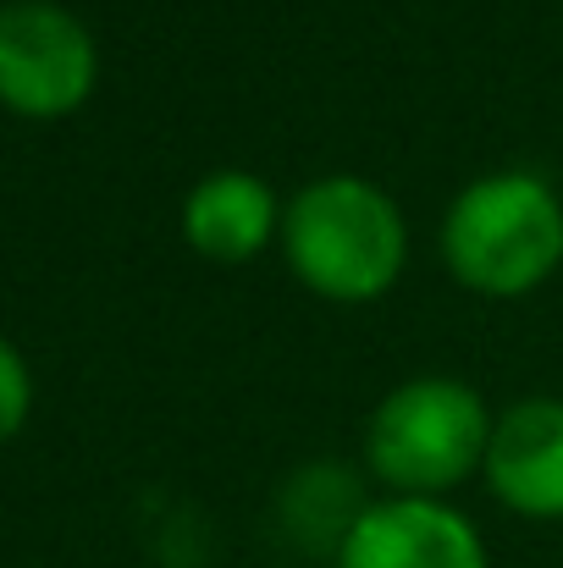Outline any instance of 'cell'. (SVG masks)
I'll return each mask as SVG.
<instances>
[{
    "mask_svg": "<svg viewBox=\"0 0 563 568\" xmlns=\"http://www.w3.org/2000/svg\"><path fill=\"white\" fill-rule=\"evenodd\" d=\"M188 243L215 260V265H243L254 260L271 237H282V215L271 189L254 172H210L199 178L183 204Z\"/></svg>",
    "mask_w": 563,
    "mask_h": 568,
    "instance_id": "cell-7",
    "label": "cell"
},
{
    "mask_svg": "<svg viewBox=\"0 0 563 568\" xmlns=\"http://www.w3.org/2000/svg\"><path fill=\"white\" fill-rule=\"evenodd\" d=\"M338 568H486L475 525L431 497L371 503L338 547Z\"/></svg>",
    "mask_w": 563,
    "mask_h": 568,
    "instance_id": "cell-5",
    "label": "cell"
},
{
    "mask_svg": "<svg viewBox=\"0 0 563 568\" xmlns=\"http://www.w3.org/2000/svg\"><path fill=\"white\" fill-rule=\"evenodd\" d=\"M492 414L475 386L448 376H420L392 386L371 414L365 453L381 486L398 497H442L486 464Z\"/></svg>",
    "mask_w": 563,
    "mask_h": 568,
    "instance_id": "cell-3",
    "label": "cell"
},
{
    "mask_svg": "<svg viewBox=\"0 0 563 568\" xmlns=\"http://www.w3.org/2000/svg\"><path fill=\"white\" fill-rule=\"evenodd\" d=\"M94 33L56 0L0 6V105L17 116H67L94 94Z\"/></svg>",
    "mask_w": 563,
    "mask_h": 568,
    "instance_id": "cell-4",
    "label": "cell"
},
{
    "mask_svg": "<svg viewBox=\"0 0 563 568\" xmlns=\"http://www.w3.org/2000/svg\"><path fill=\"white\" fill-rule=\"evenodd\" d=\"M282 254L310 293L371 304L403 276L409 226L386 189L365 178H321L282 210Z\"/></svg>",
    "mask_w": 563,
    "mask_h": 568,
    "instance_id": "cell-1",
    "label": "cell"
},
{
    "mask_svg": "<svg viewBox=\"0 0 563 568\" xmlns=\"http://www.w3.org/2000/svg\"><path fill=\"white\" fill-rule=\"evenodd\" d=\"M448 271L486 298H520L563 265V204L536 172H492L442 221Z\"/></svg>",
    "mask_w": 563,
    "mask_h": 568,
    "instance_id": "cell-2",
    "label": "cell"
},
{
    "mask_svg": "<svg viewBox=\"0 0 563 568\" xmlns=\"http://www.w3.org/2000/svg\"><path fill=\"white\" fill-rule=\"evenodd\" d=\"M28 403H33V381H28V365L11 343H0V447L22 430L28 419Z\"/></svg>",
    "mask_w": 563,
    "mask_h": 568,
    "instance_id": "cell-8",
    "label": "cell"
},
{
    "mask_svg": "<svg viewBox=\"0 0 563 568\" xmlns=\"http://www.w3.org/2000/svg\"><path fill=\"white\" fill-rule=\"evenodd\" d=\"M481 469L509 514L563 519V397H525L503 408Z\"/></svg>",
    "mask_w": 563,
    "mask_h": 568,
    "instance_id": "cell-6",
    "label": "cell"
}]
</instances>
